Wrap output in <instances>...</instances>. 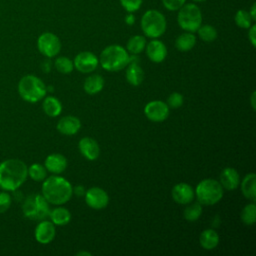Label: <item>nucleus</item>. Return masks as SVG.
<instances>
[{
  "mask_svg": "<svg viewBox=\"0 0 256 256\" xmlns=\"http://www.w3.org/2000/svg\"><path fill=\"white\" fill-rule=\"evenodd\" d=\"M28 177V167L20 159L11 158L0 162V188L8 192L19 189Z\"/></svg>",
  "mask_w": 256,
  "mask_h": 256,
  "instance_id": "1",
  "label": "nucleus"
},
{
  "mask_svg": "<svg viewBox=\"0 0 256 256\" xmlns=\"http://www.w3.org/2000/svg\"><path fill=\"white\" fill-rule=\"evenodd\" d=\"M41 192L50 204L63 205L71 199L73 188L67 179L54 174L43 180Z\"/></svg>",
  "mask_w": 256,
  "mask_h": 256,
  "instance_id": "2",
  "label": "nucleus"
},
{
  "mask_svg": "<svg viewBox=\"0 0 256 256\" xmlns=\"http://www.w3.org/2000/svg\"><path fill=\"white\" fill-rule=\"evenodd\" d=\"M129 63V54L126 48L112 44L105 47L99 57V64L107 71L116 72L124 69Z\"/></svg>",
  "mask_w": 256,
  "mask_h": 256,
  "instance_id": "3",
  "label": "nucleus"
},
{
  "mask_svg": "<svg viewBox=\"0 0 256 256\" xmlns=\"http://www.w3.org/2000/svg\"><path fill=\"white\" fill-rule=\"evenodd\" d=\"M17 91L24 101L36 103L46 96L47 87L39 77L28 74L19 80Z\"/></svg>",
  "mask_w": 256,
  "mask_h": 256,
  "instance_id": "4",
  "label": "nucleus"
},
{
  "mask_svg": "<svg viewBox=\"0 0 256 256\" xmlns=\"http://www.w3.org/2000/svg\"><path fill=\"white\" fill-rule=\"evenodd\" d=\"M50 203L42 194L33 193L27 196L22 203L23 215L33 221L46 219L50 213Z\"/></svg>",
  "mask_w": 256,
  "mask_h": 256,
  "instance_id": "5",
  "label": "nucleus"
},
{
  "mask_svg": "<svg viewBox=\"0 0 256 256\" xmlns=\"http://www.w3.org/2000/svg\"><path fill=\"white\" fill-rule=\"evenodd\" d=\"M140 26L146 37L155 39L165 33L167 21L163 13L156 9H149L142 15Z\"/></svg>",
  "mask_w": 256,
  "mask_h": 256,
  "instance_id": "6",
  "label": "nucleus"
},
{
  "mask_svg": "<svg viewBox=\"0 0 256 256\" xmlns=\"http://www.w3.org/2000/svg\"><path fill=\"white\" fill-rule=\"evenodd\" d=\"M195 196L201 205L211 206L218 203L224 194V189L219 181L207 178L200 181L195 188Z\"/></svg>",
  "mask_w": 256,
  "mask_h": 256,
  "instance_id": "7",
  "label": "nucleus"
},
{
  "mask_svg": "<svg viewBox=\"0 0 256 256\" xmlns=\"http://www.w3.org/2000/svg\"><path fill=\"white\" fill-rule=\"evenodd\" d=\"M202 12L200 7L195 3H185L177 14L179 27L187 32H196L202 24Z\"/></svg>",
  "mask_w": 256,
  "mask_h": 256,
  "instance_id": "8",
  "label": "nucleus"
},
{
  "mask_svg": "<svg viewBox=\"0 0 256 256\" xmlns=\"http://www.w3.org/2000/svg\"><path fill=\"white\" fill-rule=\"evenodd\" d=\"M37 48L46 58L57 56L61 50V41L59 37L52 32H44L37 39Z\"/></svg>",
  "mask_w": 256,
  "mask_h": 256,
  "instance_id": "9",
  "label": "nucleus"
},
{
  "mask_svg": "<svg viewBox=\"0 0 256 256\" xmlns=\"http://www.w3.org/2000/svg\"><path fill=\"white\" fill-rule=\"evenodd\" d=\"M144 114L152 122H163L169 116V107L166 102L153 100L145 105Z\"/></svg>",
  "mask_w": 256,
  "mask_h": 256,
  "instance_id": "10",
  "label": "nucleus"
},
{
  "mask_svg": "<svg viewBox=\"0 0 256 256\" xmlns=\"http://www.w3.org/2000/svg\"><path fill=\"white\" fill-rule=\"evenodd\" d=\"M86 204L94 210H101L106 208L109 203V196L107 192L100 187H91L85 192Z\"/></svg>",
  "mask_w": 256,
  "mask_h": 256,
  "instance_id": "11",
  "label": "nucleus"
},
{
  "mask_svg": "<svg viewBox=\"0 0 256 256\" xmlns=\"http://www.w3.org/2000/svg\"><path fill=\"white\" fill-rule=\"evenodd\" d=\"M73 64L79 72L90 73L98 67L99 59L94 53L90 51H82L75 56Z\"/></svg>",
  "mask_w": 256,
  "mask_h": 256,
  "instance_id": "12",
  "label": "nucleus"
},
{
  "mask_svg": "<svg viewBox=\"0 0 256 256\" xmlns=\"http://www.w3.org/2000/svg\"><path fill=\"white\" fill-rule=\"evenodd\" d=\"M35 239L40 244H49L56 236L55 225L49 220H41L35 227Z\"/></svg>",
  "mask_w": 256,
  "mask_h": 256,
  "instance_id": "13",
  "label": "nucleus"
},
{
  "mask_svg": "<svg viewBox=\"0 0 256 256\" xmlns=\"http://www.w3.org/2000/svg\"><path fill=\"white\" fill-rule=\"evenodd\" d=\"M171 195L173 200L181 205H186L193 201L195 197V191L191 185L185 182H181L173 186Z\"/></svg>",
  "mask_w": 256,
  "mask_h": 256,
  "instance_id": "14",
  "label": "nucleus"
},
{
  "mask_svg": "<svg viewBox=\"0 0 256 256\" xmlns=\"http://www.w3.org/2000/svg\"><path fill=\"white\" fill-rule=\"evenodd\" d=\"M146 50V55L149 58L150 61L154 63H161L165 60L167 56V48L165 44L158 40V38L152 39L146 44L145 47Z\"/></svg>",
  "mask_w": 256,
  "mask_h": 256,
  "instance_id": "15",
  "label": "nucleus"
},
{
  "mask_svg": "<svg viewBox=\"0 0 256 256\" xmlns=\"http://www.w3.org/2000/svg\"><path fill=\"white\" fill-rule=\"evenodd\" d=\"M80 153L87 160L94 161L100 155V147L97 141L91 137H83L78 143Z\"/></svg>",
  "mask_w": 256,
  "mask_h": 256,
  "instance_id": "16",
  "label": "nucleus"
},
{
  "mask_svg": "<svg viewBox=\"0 0 256 256\" xmlns=\"http://www.w3.org/2000/svg\"><path fill=\"white\" fill-rule=\"evenodd\" d=\"M57 130L66 136H72L75 135L81 128V121L78 117L73 115H67L57 122L56 125Z\"/></svg>",
  "mask_w": 256,
  "mask_h": 256,
  "instance_id": "17",
  "label": "nucleus"
},
{
  "mask_svg": "<svg viewBox=\"0 0 256 256\" xmlns=\"http://www.w3.org/2000/svg\"><path fill=\"white\" fill-rule=\"evenodd\" d=\"M68 162L67 159L64 155L60 153H52L49 154L45 161H44V166L48 172H51L52 174H61L62 172L65 171L67 168Z\"/></svg>",
  "mask_w": 256,
  "mask_h": 256,
  "instance_id": "18",
  "label": "nucleus"
},
{
  "mask_svg": "<svg viewBox=\"0 0 256 256\" xmlns=\"http://www.w3.org/2000/svg\"><path fill=\"white\" fill-rule=\"evenodd\" d=\"M219 183L221 184L223 189L229 191L237 189L240 184V176L238 171L232 167L224 168L220 173Z\"/></svg>",
  "mask_w": 256,
  "mask_h": 256,
  "instance_id": "19",
  "label": "nucleus"
},
{
  "mask_svg": "<svg viewBox=\"0 0 256 256\" xmlns=\"http://www.w3.org/2000/svg\"><path fill=\"white\" fill-rule=\"evenodd\" d=\"M241 187V192L245 198L250 200L251 202H255L256 200V175L255 173H248L244 176L241 183L239 184Z\"/></svg>",
  "mask_w": 256,
  "mask_h": 256,
  "instance_id": "20",
  "label": "nucleus"
},
{
  "mask_svg": "<svg viewBox=\"0 0 256 256\" xmlns=\"http://www.w3.org/2000/svg\"><path fill=\"white\" fill-rule=\"evenodd\" d=\"M125 68V77L127 82L133 86H139L144 79V71L139 63H128Z\"/></svg>",
  "mask_w": 256,
  "mask_h": 256,
  "instance_id": "21",
  "label": "nucleus"
},
{
  "mask_svg": "<svg viewBox=\"0 0 256 256\" xmlns=\"http://www.w3.org/2000/svg\"><path fill=\"white\" fill-rule=\"evenodd\" d=\"M48 217L55 226H64L70 222L71 213L67 208L58 205V207L50 210Z\"/></svg>",
  "mask_w": 256,
  "mask_h": 256,
  "instance_id": "22",
  "label": "nucleus"
},
{
  "mask_svg": "<svg viewBox=\"0 0 256 256\" xmlns=\"http://www.w3.org/2000/svg\"><path fill=\"white\" fill-rule=\"evenodd\" d=\"M199 243L205 250H213L219 244V235L214 229H205L199 236Z\"/></svg>",
  "mask_w": 256,
  "mask_h": 256,
  "instance_id": "23",
  "label": "nucleus"
},
{
  "mask_svg": "<svg viewBox=\"0 0 256 256\" xmlns=\"http://www.w3.org/2000/svg\"><path fill=\"white\" fill-rule=\"evenodd\" d=\"M42 109L47 116L57 117L62 112V104L54 96H45L42 102Z\"/></svg>",
  "mask_w": 256,
  "mask_h": 256,
  "instance_id": "24",
  "label": "nucleus"
},
{
  "mask_svg": "<svg viewBox=\"0 0 256 256\" xmlns=\"http://www.w3.org/2000/svg\"><path fill=\"white\" fill-rule=\"evenodd\" d=\"M104 87V79L99 74H92L88 76L83 84L84 91L89 95L99 93Z\"/></svg>",
  "mask_w": 256,
  "mask_h": 256,
  "instance_id": "25",
  "label": "nucleus"
},
{
  "mask_svg": "<svg viewBox=\"0 0 256 256\" xmlns=\"http://www.w3.org/2000/svg\"><path fill=\"white\" fill-rule=\"evenodd\" d=\"M196 44V36L192 32H183L175 40V47L181 52H187L194 48Z\"/></svg>",
  "mask_w": 256,
  "mask_h": 256,
  "instance_id": "26",
  "label": "nucleus"
},
{
  "mask_svg": "<svg viewBox=\"0 0 256 256\" xmlns=\"http://www.w3.org/2000/svg\"><path fill=\"white\" fill-rule=\"evenodd\" d=\"M146 44H147V42H146V38L144 36L133 35L127 41L126 50L131 54L138 55L144 51Z\"/></svg>",
  "mask_w": 256,
  "mask_h": 256,
  "instance_id": "27",
  "label": "nucleus"
},
{
  "mask_svg": "<svg viewBox=\"0 0 256 256\" xmlns=\"http://www.w3.org/2000/svg\"><path fill=\"white\" fill-rule=\"evenodd\" d=\"M240 218L241 221L247 225V226H251L254 225L255 220H256V205L255 202H251L246 204L240 214Z\"/></svg>",
  "mask_w": 256,
  "mask_h": 256,
  "instance_id": "28",
  "label": "nucleus"
},
{
  "mask_svg": "<svg viewBox=\"0 0 256 256\" xmlns=\"http://www.w3.org/2000/svg\"><path fill=\"white\" fill-rule=\"evenodd\" d=\"M187 205V204H186ZM202 214V205L199 202L188 203L183 211L184 218L189 222H194L200 218Z\"/></svg>",
  "mask_w": 256,
  "mask_h": 256,
  "instance_id": "29",
  "label": "nucleus"
},
{
  "mask_svg": "<svg viewBox=\"0 0 256 256\" xmlns=\"http://www.w3.org/2000/svg\"><path fill=\"white\" fill-rule=\"evenodd\" d=\"M196 32L198 37L204 42H213L218 35L216 28L210 24H201Z\"/></svg>",
  "mask_w": 256,
  "mask_h": 256,
  "instance_id": "30",
  "label": "nucleus"
},
{
  "mask_svg": "<svg viewBox=\"0 0 256 256\" xmlns=\"http://www.w3.org/2000/svg\"><path fill=\"white\" fill-rule=\"evenodd\" d=\"M47 172L45 166L40 163H33L28 167V176L36 182L43 181L47 177Z\"/></svg>",
  "mask_w": 256,
  "mask_h": 256,
  "instance_id": "31",
  "label": "nucleus"
},
{
  "mask_svg": "<svg viewBox=\"0 0 256 256\" xmlns=\"http://www.w3.org/2000/svg\"><path fill=\"white\" fill-rule=\"evenodd\" d=\"M54 66L56 70L61 74H69L74 69L73 61L66 56H59L54 61Z\"/></svg>",
  "mask_w": 256,
  "mask_h": 256,
  "instance_id": "32",
  "label": "nucleus"
},
{
  "mask_svg": "<svg viewBox=\"0 0 256 256\" xmlns=\"http://www.w3.org/2000/svg\"><path fill=\"white\" fill-rule=\"evenodd\" d=\"M234 21L235 24L242 29H248L252 24H253V20L249 14V12L247 10L244 9H239L235 16H234Z\"/></svg>",
  "mask_w": 256,
  "mask_h": 256,
  "instance_id": "33",
  "label": "nucleus"
},
{
  "mask_svg": "<svg viewBox=\"0 0 256 256\" xmlns=\"http://www.w3.org/2000/svg\"><path fill=\"white\" fill-rule=\"evenodd\" d=\"M119 2L126 12L134 13L141 8L143 0H119Z\"/></svg>",
  "mask_w": 256,
  "mask_h": 256,
  "instance_id": "34",
  "label": "nucleus"
},
{
  "mask_svg": "<svg viewBox=\"0 0 256 256\" xmlns=\"http://www.w3.org/2000/svg\"><path fill=\"white\" fill-rule=\"evenodd\" d=\"M183 102H184L183 95L179 92H173L168 96L166 104L168 105L169 108L176 109V108L181 107L183 105Z\"/></svg>",
  "mask_w": 256,
  "mask_h": 256,
  "instance_id": "35",
  "label": "nucleus"
},
{
  "mask_svg": "<svg viewBox=\"0 0 256 256\" xmlns=\"http://www.w3.org/2000/svg\"><path fill=\"white\" fill-rule=\"evenodd\" d=\"M11 204H12V197L9 194V192L5 190L1 191L0 192V214L8 211Z\"/></svg>",
  "mask_w": 256,
  "mask_h": 256,
  "instance_id": "36",
  "label": "nucleus"
},
{
  "mask_svg": "<svg viewBox=\"0 0 256 256\" xmlns=\"http://www.w3.org/2000/svg\"><path fill=\"white\" fill-rule=\"evenodd\" d=\"M185 3L186 0H162L163 6L169 11H178Z\"/></svg>",
  "mask_w": 256,
  "mask_h": 256,
  "instance_id": "37",
  "label": "nucleus"
},
{
  "mask_svg": "<svg viewBox=\"0 0 256 256\" xmlns=\"http://www.w3.org/2000/svg\"><path fill=\"white\" fill-rule=\"evenodd\" d=\"M248 39L253 47L256 46V25L252 24L248 28Z\"/></svg>",
  "mask_w": 256,
  "mask_h": 256,
  "instance_id": "38",
  "label": "nucleus"
},
{
  "mask_svg": "<svg viewBox=\"0 0 256 256\" xmlns=\"http://www.w3.org/2000/svg\"><path fill=\"white\" fill-rule=\"evenodd\" d=\"M85 192L86 190L83 185H77L73 188V194H75L76 196H84Z\"/></svg>",
  "mask_w": 256,
  "mask_h": 256,
  "instance_id": "39",
  "label": "nucleus"
},
{
  "mask_svg": "<svg viewBox=\"0 0 256 256\" xmlns=\"http://www.w3.org/2000/svg\"><path fill=\"white\" fill-rule=\"evenodd\" d=\"M50 58H48L47 60L43 61L42 64H41V68L42 70L45 72V73H48L50 70H51V61L49 60Z\"/></svg>",
  "mask_w": 256,
  "mask_h": 256,
  "instance_id": "40",
  "label": "nucleus"
},
{
  "mask_svg": "<svg viewBox=\"0 0 256 256\" xmlns=\"http://www.w3.org/2000/svg\"><path fill=\"white\" fill-rule=\"evenodd\" d=\"M125 23L127 25H133L135 23V17L133 15V13H128L126 16H125Z\"/></svg>",
  "mask_w": 256,
  "mask_h": 256,
  "instance_id": "41",
  "label": "nucleus"
},
{
  "mask_svg": "<svg viewBox=\"0 0 256 256\" xmlns=\"http://www.w3.org/2000/svg\"><path fill=\"white\" fill-rule=\"evenodd\" d=\"M248 12H249L252 20L255 21L256 20V4L255 3L252 4V6H251V8H250V10Z\"/></svg>",
  "mask_w": 256,
  "mask_h": 256,
  "instance_id": "42",
  "label": "nucleus"
},
{
  "mask_svg": "<svg viewBox=\"0 0 256 256\" xmlns=\"http://www.w3.org/2000/svg\"><path fill=\"white\" fill-rule=\"evenodd\" d=\"M256 95V92L255 91H253L252 92V94H251V98H250V101H251V106H252V108H253V110H255V108H256V102H255V96Z\"/></svg>",
  "mask_w": 256,
  "mask_h": 256,
  "instance_id": "43",
  "label": "nucleus"
},
{
  "mask_svg": "<svg viewBox=\"0 0 256 256\" xmlns=\"http://www.w3.org/2000/svg\"><path fill=\"white\" fill-rule=\"evenodd\" d=\"M76 255H77V256H82V255L90 256V255H91V253H90V252H88V251H79V252H77V253H76Z\"/></svg>",
  "mask_w": 256,
  "mask_h": 256,
  "instance_id": "44",
  "label": "nucleus"
},
{
  "mask_svg": "<svg viewBox=\"0 0 256 256\" xmlns=\"http://www.w3.org/2000/svg\"><path fill=\"white\" fill-rule=\"evenodd\" d=\"M193 2H204V1H207V0H192Z\"/></svg>",
  "mask_w": 256,
  "mask_h": 256,
  "instance_id": "45",
  "label": "nucleus"
}]
</instances>
